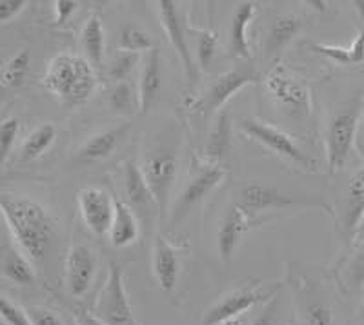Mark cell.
I'll return each instance as SVG.
<instances>
[{"label": "cell", "mask_w": 364, "mask_h": 325, "mask_svg": "<svg viewBox=\"0 0 364 325\" xmlns=\"http://www.w3.org/2000/svg\"><path fill=\"white\" fill-rule=\"evenodd\" d=\"M44 86L66 106H82L97 89L95 67L86 57L63 53L51 58L44 75Z\"/></svg>", "instance_id": "7a4b0ae2"}, {"label": "cell", "mask_w": 364, "mask_h": 325, "mask_svg": "<svg viewBox=\"0 0 364 325\" xmlns=\"http://www.w3.org/2000/svg\"><path fill=\"white\" fill-rule=\"evenodd\" d=\"M151 268L159 287L164 292H173L178 280V253L164 236H157L154 243Z\"/></svg>", "instance_id": "2e32d148"}, {"label": "cell", "mask_w": 364, "mask_h": 325, "mask_svg": "<svg viewBox=\"0 0 364 325\" xmlns=\"http://www.w3.org/2000/svg\"><path fill=\"white\" fill-rule=\"evenodd\" d=\"M273 292H266L262 289L250 285V287H240L233 292H228L223 300L217 302L213 307L208 309L204 314V325H226L230 321L240 318L246 311L253 309L255 305L268 300Z\"/></svg>", "instance_id": "52a82bcc"}, {"label": "cell", "mask_w": 364, "mask_h": 325, "mask_svg": "<svg viewBox=\"0 0 364 325\" xmlns=\"http://www.w3.org/2000/svg\"><path fill=\"white\" fill-rule=\"evenodd\" d=\"M226 325H250V324L245 320V318H237V320L230 321V324H226Z\"/></svg>", "instance_id": "ee69618b"}, {"label": "cell", "mask_w": 364, "mask_h": 325, "mask_svg": "<svg viewBox=\"0 0 364 325\" xmlns=\"http://www.w3.org/2000/svg\"><path fill=\"white\" fill-rule=\"evenodd\" d=\"M31 258L22 255L18 249L9 246L8 242L2 243V251H0V271L6 280L13 282L17 285H33L37 276L35 269L29 262Z\"/></svg>", "instance_id": "ffe728a7"}, {"label": "cell", "mask_w": 364, "mask_h": 325, "mask_svg": "<svg viewBox=\"0 0 364 325\" xmlns=\"http://www.w3.org/2000/svg\"><path fill=\"white\" fill-rule=\"evenodd\" d=\"M93 314L106 325H135L128 292L124 287V275L117 262H109L108 276L99 292Z\"/></svg>", "instance_id": "3957f363"}, {"label": "cell", "mask_w": 364, "mask_h": 325, "mask_svg": "<svg viewBox=\"0 0 364 325\" xmlns=\"http://www.w3.org/2000/svg\"><path fill=\"white\" fill-rule=\"evenodd\" d=\"M159 15H161L162 28H164L166 31V37H168L171 48L177 51L178 58H181L182 70H184L188 82H197L199 73H197V66H195L193 57H191L186 31H184V24H182L181 15H178L177 4L171 2V0H161V2H159Z\"/></svg>", "instance_id": "30bf717a"}, {"label": "cell", "mask_w": 364, "mask_h": 325, "mask_svg": "<svg viewBox=\"0 0 364 325\" xmlns=\"http://www.w3.org/2000/svg\"><path fill=\"white\" fill-rule=\"evenodd\" d=\"M2 216L22 251L31 260H42L57 236V222L42 204L29 198L4 194L0 200Z\"/></svg>", "instance_id": "6da1fadb"}, {"label": "cell", "mask_w": 364, "mask_h": 325, "mask_svg": "<svg viewBox=\"0 0 364 325\" xmlns=\"http://www.w3.org/2000/svg\"><path fill=\"white\" fill-rule=\"evenodd\" d=\"M253 325H279L277 316H275V309H273V304L268 305L264 309V313L257 318V321Z\"/></svg>", "instance_id": "7bdbcfd3"}, {"label": "cell", "mask_w": 364, "mask_h": 325, "mask_svg": "<svg viewBox=\"0 0 364 325\" xmlns=\"http://www.w3.org/2000/svg\"><path fill=\"white\" fill-rule=\"evenodd\" d=\"M53 6L57 24H66L70 17H73V13L79 9V2H73V0H57Z\"/></svg>", "instance_id": "ab89813d"}, {"label": "cell", "mask_w": 364, "mask_h": 325, "mask_svg": "<svg viewBox=\"0 0 364 325\" xmlns=\"http://www.w3.org/2000/svg\"><path fill=\"white\" fill-rule=\"evenodd\" d=\"M139 222H136L135 213L128 204L122 200H115V219H113L112 231H109V243L115 249H124L139 238Z\"/></svg>", "instance_id": "44dd1931"}, {"label": "cell", "mask_w": 364, "mask_h": 325, "mask_svg": "<svg viewBox=\"0 0 364 325\" xmlns=\"http://www.w3.org/2000/svg\"><path fill=\"white\" fill-rule=\"evenodd\" d=\"M224 177H226V171L219 165H206V167H200L193 177L188 180V184L184 185L181 197L175 202V211H173V220L184 219L195 206H199L204 198L215 189L217 185L223 184Z\"/></svg>", "instance_id": "8fae6325"}, {"label": "cell", "mask_w": 364, "mask_h": 325, "mask_svg": "<svg viewBox=\"0 0 364 325\" xmlns=\"http://www.w3.org/2000/svg\"><path fill=\"white\" fill-rule=\"evenodd\" d=\"M57 126L53 122H46L29 133L21 149V162H33L41 158L48 149L53 145L57 138Z\"/></svg>", "instance_id": "484cf974"}, {"label": "cell", "mask_w": 364, "mask_h": 325, "mask_svg": "<svg viewBox=\"0 0 364 325\" xmlns=\"http://www.w3.org/2000/svg\"><path fill=\"white\" fill-rule=\"evenodd\" d=\"M29 62H31V57H29L28 50L18 51L15 57L9 58L8 62L2 67V73H0V82L4 87H18L22 82H24L26 75H28L29 70Z\"/></svg>", "instance_id": "83f0119b"}, {"label": "cell", "mask_w": 364, "mask_h": 325, "mask_svg": "<svg viewBox=\"0 0 364 325\" xmlns=\"http://www.w3.org/2000/svg\"><path fill=\"white\" fill-rule=\"evenodd\" d=\"M301 18L295 17V15H282V17H279L268 31L266 53L272 57V55H277L279 51L284 50L286 45L297 37V33L301 31Z\"/></svg>", "instance_id": "cb8c5ba5"}, {"label": "cell", "mask_w": 364, "mask_h": 325, "mask_svg": "<svg viewBox=\"0 0 364 325\" xmlns=\"http://www.w3.org/2000/svg\"><path fill=\"white\" fill-rule=\"evenodd\" d=\"M26 6H28L26 0H0V22L8 24L18 13L24 11Z\"/></svg>", "instance_id": "f35d334b"}, {"label": "cell", "mask_w": 364, "mask_h": 325, "mask_svg": "<svg viewBox=\"0 0 364 325\" xmlns=\"http://www.w3.org/2000/svg\"><path fill=\"white\" fill-rule=\"evenodd\" d=\"M124 193L128 198L129 207H141V209H151L157 206V200L149 191L146 178L142 175L141 165H136L133 160L124 162Z\"/></svg>", "instance_id": "7402d4cb"}, {"label": "cell", "mask_w": 364, "mask_h": 325, "mask_svg": "<svg viewBox=\"0 0 364 325\" xmlns=\"http://www.w3.org/2000/svg\"><path fill=\"white\" fill-rule=\"evenodd\" d=\"M18 131H21V122L17 119H6L0 126V160L2 165L8 162L9 153H11L15 141H17Z\"/></svg>", "instance_id": "836d02e7"}, {"label": "cell", "mask_w": 364, "mask_h": 325, "mask_svg": "<svg viewBox=\"0 0 364 325\" xmlns=\"http://www.w3.org/2000/svg\"><path fill=\"white\" fill-rule=\"evenodd\" d=\"M97 255L90 246H71L66 256V289L71 297L82 298L95 280Z\"/></svg>", "instance_id": "7c38bea8"}, {"label": "cell", "mask_w": 364, "mask_h": 325, "mask_svg": "<svg viewBox=\"0 0 364 325\" xmlns=\"http://www.w3.org/2000/svg\"><path fill=\"white\" fill-rule=\"evenodd\" d=\"M128 131L129 123H120L117 128L106 129V131L99 133V135L91 136L90 141L84 144V148L79 151V160L84 162V164L106 160V158H109L115 153L120 142L124 141Z\"/></svg>", "instance_id": "e0dca14e"}, {"label": "cell", "mask_w": 364, "mask_h": 325, "mask_svg": "<svg viewBox=\"0 0 364 325\" xmlns=\"http://www.w3.org/2000/svg\"><path fill=\"white\" fill-rule=\"evenodd\" d=\"M350 53H352V64H360L364 62V28L357 35L355 40L350 45Z\"/></svg>", "instance_id": "60d3db41"}, {"label": "cell", "mask_w": 364, "mask_h": 325, "mask_svg": "<svg viewBox=\"0 0 364 325\" xmlns=\"http://www.w3.org/2000/svg\"><path fill=\"white\" fill-rule=\"evenodd\" d=\"M177 158L168 151L149 153L141 165L146 184H148L149 191H151L161 209H164L166 202H168L170 191L173 187L175 178H177Z\"/></svg>", "instance_id": "9c48e42d"}, {"label": "cell", "mask_w": 364, "mask_h": 325, "mask_svg": "<svg viewBox=\"0 0 364 325\" xmlns=\"http://www.w3.org/2000/svg\"><path fill=\"white\" fill-rule=\"evenodd\" d=\"M268 95L282 111L291 116H308L311 111V93L306 84L297 80L284 67H275L264 79Z\"/></svg>", "instance_id": "5b68a950"}, {"label": "cell", "mask_w": 364, "mask_h": 325, "mask_svg": "<svg viewBox=\"0 0 364 325\" xmlns=\"http://www.w3.org/2000/svg\"><path fill=\"white\" fill-rule=\"evenodd\" d=\"M355 235L359 236V238H363V236H364V219H363V222H360V226H359V229H357Z\"/></svg>", "instance_id": "f6af8a7d"}, {"label": "cell", "mask_w": 364, "mask_h": 325, "mask_svg": "<svg viewBox=\"0 0 364 325\" xmlns=\"http://www.w3.org/2000/svg\"><path fill=\"white\" fill-rule=\"evenodd\" d=\"M311 50L315 53L323 55V57L330 58L333 62H339V64H352V53H350V48H337V45H328V44H310Z\"/></svg>", "instance_id": "8d00e7d4"}, {"label": "cell", "mask_w": 364, "mask_h": 325, "mask_svg": "<svg viewBox=\"0 0 364 325\" xmlns=\"http://www.w3.org/2000/svg\"><path fill=\"white\" fill-rule=\"evenodd\" d=\"M0 314L8 325H33L28 311L22 309L21 305L13 304L8 297H2L0 300Z\"/></svg>", "instance_id": "d590c367"}, {"label": "cell", "mask_w": 364, "mask_h": 325, "mask_svg": "<svg viewBox=\"0 0 364 325\" xmlns=\"http://www.w3.org/2000/svg\"><path fill=\"white\" fill-rule=\"evenodd\" d=\"M120 51H129V53H141L146 50H154V42L151 37L146 33L144 29L136 28V26H126L120 31Z\"/></svg>", "instance_id": "f546056e"}, {"label": "cell", "mask_w": 364, "mask_h": 325, "mask_svg": "<svg viewBox=\"0 0 364 325\" xmlns=\"http://www.w3.org/2000/svg\"><path fill=\"white\" fill-rule=\"evenodd\" d=\"M77 320H79V325H106L95 314L87 313L86 309H77Z\"/></svg>", "instance_id": "b9f144b4"}, {"label": "cell", "mask_w": 364, "mask_h": 325, "mask_svg": "<svg viewBox=\"0 0 364 325\" xmlns=\"http://www.w3.org/2000/svg\"><path fill=\"white\" fill-rule=\"evenodd\" d=\"M363 314H364V305H363Z\"/></svg>", "instance_id": "7dc6e473"}, {"label": "cell", "mask_w": 364, "mask_h": 325, "mask_svg": "<svg viewBox=\"0 0 364 325\" xmlns=\"http://www.w3.org/2000/svg\"><path fill=\"white\" fill-rule=\"evenodd\" d=\"M310 6H315V9H324L326 2H308Z\"/></svg>", "instance_id": "bcb514c9"}, {"label": "cell", "mask_w": 364, "mask_h": 325, "mask_svg": "<svg viewBox=\"0 0 364 325\" xmlns=\"http://www.w3.org/2000/svg\"><path fill=\"white\" fill-rule=\"evenodd\" d=\"M139 60H141V53H129V51H120V53H117L108 66L109 80H113L115 84L126 82V79L135 70Z\"/></svg>", "instance_id": "4dcf8cb0"}, {"label": "cell", "mask_w": 364, "mask_h": 325, "mask_svg": "<svg viewBox=\"0 0 364 325\" xmlns=\"http://www.w3.org/2000/svg\"><path fill=\"white\" fill-rule=\"evenodd\" d=\"M217 44H219V38L211 29L200 31L199 38H197V60H199L200 67L210 66V62L215 57Z\"/></svg>", "instance_id": "e575fe53"}, {"label": "cell", "mask_w": 364, "mask_h": 325, "mask_svg": "<svg viewBox=\"0 0 364 325\" xmlns=\"http://www.w3.org/2000/svg\"><path fill=\"white\" fill-rule=\"evenodd\" d=\"M250 226H252V216L246 213L239 204H233L230 207V211L226 213V216L223 219L219 229V253L220 258L226 265H230V262L233 260L237 247H239L242 236L248 233Z\"/></svg>", "instance_id": "9a60e30c"}, {"label": "cell", "mask_w": 364, "mask_h": 325, "mask_svg": "<svg viewBox=\"0 0 364 325\" xmlns=\"http://www.w3.org/2000/svg\"><path fill=\"white\" fill-rule=\"evenodd\" d=\"M162 71H161V53L157 50H151L144 60V66L141 71V80H139V95H136V106L139 111L144 115L149 111L157 100L159 89H161Z\"/></svg>", "instance_id": "ac0fdd59"}, {"label": "cell", "mask_w": 364, "mask_h": 325, "mask_svg": "<svg viewBox=\"0 0 364 325\" xmlns=\"http://www.w3.org/2000/svg\"><path fill=\"white\" fill-rule=\"evenodd\" d=\"M302 325H336L333 311L323 298H310L301 313Z\"/></svg>", "instance_id": "f1b7e54d"}, {"label": "cell", "mask_w": 364, "mask_h": 325, "mask_svg": "<svg viewBox=\"0 0 364 325\" xmlns=\"http://www.w3.org/2000/svg\"><path fill=\"white\" fill-rule=\"evenodd\" d=\"M239 129L245 135H248L252 141L259 142L266 149L275 153L277 157L294 162L299 167H304L308 171H317V162L311 160L306 153H302L294 142V138L290 135H286L284 131H281V129L252 119H240Z\"/></svg>", "instance_id": "277c9868"}, {"label": "cell", "mask_w": 364, "mask_h": 325, "mask_svg": "<svg viewBox=\"0 0 364 325\" xmlns=\"http://www.w3.org/2000/svg\"><path fill=\"white\" fill-rule=\"evenodd\" d=\"M364 219V167H360L353 175L350 182V194H348V211H346V227L353 235L359 229Z\"/></svg>", "instance_id": "4316f807"}, {"label": "cell", "mask_w": 364, "mask_h": 325, "mask_svg": "<svg viewBox=\"0 0 364 325\" xmlns=\"http://www.w3.org/2000/svg\"><path fill=\"white\" fill-rule=\"evenodd\" d=\"M80 216L97 236L109 235L115 219V200L100 187H84L77 197Z\"/></svg>", "instance_id": "ba28073f"}, {"label": "cell", "mask_w": 364, "mask_h": 325, "mask_svg": "<svg viewBox=\"0 0 364 325\" xmlns=\"http://www.w3.org/2000/svg\"><path fill=\"white\" fill-rule=\"evenodd\" d=\"M255 82H259V73L252 70V67H237V70L220 75L219 79L211 84L210 91H208L206 100L203 102V111H215V109L223 107L232 97H235L242 87Z\"/></svg>", "instance_id": "5bb4252c"}, {"label": "cell", "mask_w": 364, "mask_h": 325, "mask_svg": "<svg viewBox=\"0 0 364 325\" xmlns=\"http://www.w3.org/2000/svg\"><path fill=\"white\" fill-rule=\"evenodd\" d=\"M355 111H341L330 120L326 131V164L330 173H336L346 164L355 141Z\"/></svg>", "instance_id": "8992f818"}, {"label": "cell", "mask_w": 364, "mask_h": 325, "mask_svg": "<svg viewBox=\"0 0 364 325\" xmlns=\"http://www.w3.org/2000/svg\"><path fill=\"white\" fill-rule=\"evenodd\" d=\"M230 149H232V122H230V113L223 111L208 136L206 157L211 162H223L230 155Z\"/></svg>", "instance_id": "603a6c76"}, {"label": "cell", "mask_w": 364, "mask_h": 325, "mask_svg": "<svg viewBox=\"0 0 364 325\" xmlns=\"http://www.w3.org/2000/svg\"><path fill=\"white\" fill-rule=\"evenodd\" d=\"M33 321V325H64V321L50 311V309H44V307H28L26 309Z\"/></svg>", "instance_id": "74e56055"}, {"label": "cell", "mask_w": 364, "mask_h": 325, "mask_svg": "<svg viewBox=\"0 0 364 325\" xmlns=\"http://www.w3.org/2000/svg\"><path fill=\"white\" fill-rule=\"evenodd\" d=\"M80 42H82L84 53L86 58L91 62L93 67L102 66L104 60V26L102 18L99 15H91L86 21L82 28V35H80Z\"/></svg>", "instance_id": "d4e9b609"}, {"label": "cell", "mask_w": 364, "mask_h": 325, "mask_svg": "<svg viewBox=\"0 0 364 325\" xmlns=\"http://www.w3.org/2000/svg\"><path fill=\"white\" fill-rule=\"evenodd\" d=\"M109 107L119 115H132L133 107H135V97H133V89L128 82L115 84L109 93Z\"/></svg>", "instance_id": "1f68e13d"}, {"label": "cell", "mask_w": 364, "mask_h": 325, "mask_svg": "<svg viewBox=\"0 0 364 325\" xmlns=\"http://www.w3.org/2000/svg\"><path fill=\"white\" fill-rule=\"evenodd\" d=\"M255 17V4L253 2H242L237 8L233 15L232 28H230V40H228V51L233 58H250L252 50H250L248 40V28Z\"/></svg>", "instance_id": "d6986e66"}, {"label": "cell", "mask_w": 364, "mask_h": 325, "mask_svg": "<svg viewBox=\"0 0 364 325\" xmlns=\"http://www.w3.org/2000/svg\"><path fill=\"white\" fill-rule=\"evenodd\" d=\"M344 284L348 289H359L364 285V242L344 269Z\"/></svg>", "instance_id": "d6a6232c"}, {"label": "cell", "mask_w": 364, "mask_h": 325, "mask_svg": "<svg viewBox=\"0 0 364 325\" xmlns=\"http://www.w3.org/2000/svg\"><path fill=\"white\" fill-rule=\"evenodd\" d=\"M242 209L253 216L259 213H269V211H282L288 207H301V206H315L310 202H302V200H295V198L281 194L273 187H266L261 184H252L242 187L239 193V200H237Z\"/></svg>", "instance_id": "4fadbf2b"}]
</instances>
